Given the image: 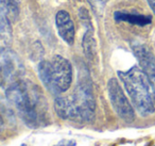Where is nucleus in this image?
Instances as JSON below:
<instances>
[{"label":"nucleus","instance_id":"1","mask_svg":"<svg viewBox=\"0 0 155 146\" xmlns=\"http://www.w3.org/2000/svg\"><path fill=\"white\" fill-rule=\"evenodd\" d=\"M7 98L28 126L37 127L44 114V95L31 82L16 80L8 85Z\"/></svg>","mask_w":155,"mask_h":146},{"label":"nucleus","instance_id":"2","mask_svg":"<svg viewBox=\"0 0 155 146\" xmlns=\"http://www.w3.org/2000/svg\"><path fill=\"white\" fill-rule=\"evenodd\" d=\"M118 77L124 85L133 106L142 116L154 112L155 94L147 75L140 66H133L127 71H118Z\"/></svg>","mask_w":155,"mask_h":146},{"label":"nucleus","instance_id":"3","mask_svg":"<svg viewBox=\"0 0 155 146\" xmlns=\"http://www.w3.org/2000/svg\"><path fill=\"white\" fill-rule=\"evenodd\" d=\"M38 77L52 94H61L70 88L72 83V66L62 56H54L51 61H41L38 64Z\"/></svg>","mask_w":155,"mask_h":146},{"label":"nucleus","instance_id":"4","mask_svg":"<svg viewBox=\"0 0 155 146\" xmlns=\"http://www.w3.org/2000/svg\"><path fill=\"white\" fill-rule=\"evenodd\" d=\"M71 98L79 112L80 122H91L95 117L96 103L91 81H86L85 77L80 80Z\"/></svg>","mask_w":155,"mask_h":146},{"label":"nucleus","instance_id":"5","mask_svg":"<svg viewBox=\"0 0 155 146\" xmlns=\"http://www.w3.org/2000/svg\"><path fill=\"white\" fill-rule=\"evenodd\" d=\"M107 92L110 103L114 108L117 115L124 122L131 123L135 118V111L133 106L125 96L124 92L121 89L118 80L112 78L107 83Z\"/></svg>","mask_w":155,"mask_h":146},{"label":"nucleus","instance_id":"6","mask_svg":"<svg viewBox=\"0 0 155 146\" xmlns=\"http://www.w3.org/2000/svg\"><path fill=\"white\" fill-rule=\"evenodd\" d=\"M1 69L3 79L9 84L18 80V76L22 73V65L19 59L9 48L2 47L1 49Z\"/></svg>","mask_w":155,"mask_h":146},{"label":"nucleus","instance_id":"7","mask_svg":"<svg viewBox=\"0 0 155 146\" xmlns=\"http://www.w3.org/2000/svg\"><path fill=\"white\" fill-rule=\"evenodd\" d=\"M134 54L138 60L140 68L147 75L155 94V57L147 46L136 44L133 46Z\"/></svg>","mask_w":155,"mask_h":146},{"label":"nucleus","instance_id":"8","mask_svg":"<svg viewBox=\"0 0 155 146\" xmlns=\"http://www.w3.org/2000/svg\"><path fill=\"white\" fill-rule=\"evenodd\" d=\"M55 25L58 29V33L62 40L68 45H73L75 37L74 24L70 17L68 12L61 10L56 13L55 16Z\"/></svg>","mask_w":155,"mask_h":146},{"label":"nucleus","instance_id":"9","mask_svg":"<svg viewBox=\"0 0 155 146\" xmlns=\"http://www.w3.org/2000/svg\"><path fill=\"white\" fill-rule=\"evenodd\" d=\"M54 110L58 116L63 120H80L79 112L73 103L72 98L68 97H56L54 100Z\"/></svg>","mask_w":155,"mask_h":146},{"label":"nucleus","instance_id":"10","mask_svg":"<svg viewBox=\"0 0 155 146\" xmlns=\"http://www.w3.org/2000/svg\"><path fill=\"white\" fill-rule=\"evenodd\" d=\"M0 34L3 45L9 46L12 41V27L10 25L9 12L5 0H1V8H0Z\"/></svg>","mask_w":155,"mask_h":146},{"label":"nucleus","instance_id":"11","mask_svg":"<svg viewBox=\"0 0 155 146\" xmlns=\"http://www.w3.org/2000/svg\"><path fill=\"white\" fill-rule=\"evenodd\" d=\"M114 18L116 22H124L131 25L143 27L152 23V17L150 15H142V14H130L124 12H115Z\"/></svg>","mask_w":155,"mask_h":146},{"label":"nucleus","instance_id":"12","mask_svg":"<svg viewBox=\"0 0 155 146\" xmlns=\"http://www.w3.org/2000/svg\"><path fill=\"white\" fill-rule=\"evenodd\" d=\"M87 28H86V32L84 34L83 37V50H84V54H86L87 58L91 59L95 56V51H96V42H95V37H94V28L91 27V22H87Z\"/></svg>","mask_w":155,"mask_h":146},{"label":"nucleus","instance_id":"13","mask_svg":"<svg viewBox=\"0 0 155 146\" xmlns=\"http://www.w3.org/2000/svg\"><path fill=\"white\" fill-rule=\"evenodd\" d=\"M87 1H88L89 5L93 7V9L96 12H101L104 9V7H105L108 0H87Z\"/></svg>","mask_w":155,"mask_h":146},{"label":"nucleus","instance_id":"14","mask_svg":"<svg viewBox=\"0 0 155 146\" xmlns=\"http://www.w3.org/2000/svg\"><path fill=\"white\" fill-rule=\"evenodd\" d=\"M77 145V143H75L74 141H66V140H63V141H61L60 143H58L56 145L54 146H75Z\"/></svg>","mask_w":155,"mask_h":146},{"label":"nucleus","instance_id":"15","mask_svg":"<svg viewBox=\"0 0 155 146\" xmlns=\"http://www.w3.org/2000/svg\"><path fill=\"white\" fill-rule=\"evenodd\" d=\"M148 3H149V5L151 7V10L153 11L154 16H155V0H148Z\"/></svg>","mask_w":155,"mask_h":146},{"label":"nucleus","instance_id":"16","mask_svg":"<svg viewBox=\"0 0 155 146\" xmlns=\"http://www.w3.org/2000/svg\"><path fill=\"white\" fill-rule=\"evenodd\" d=\"M20 146H27V145H26V144H21Z\"/></svg>","mask_w":155,"mask_h":146}]
</instances>
